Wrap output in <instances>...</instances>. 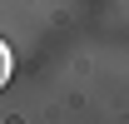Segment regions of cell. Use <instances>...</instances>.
<instances>
[{"label": "cell", "instance_id": "6da1fadb", "mask_svg": "<svg viewBox=\"0 0 129 124\" xmlns=\"http://www.w3.org/2000/svg\"><path fill=\"white\" fill-rule=\"evenodd\" d=\"M10 70H15V55H10V45L0 40V89L10 84Z\"/></svg>", "mask_w": 129, "mask_h": 124}]
</instances>
